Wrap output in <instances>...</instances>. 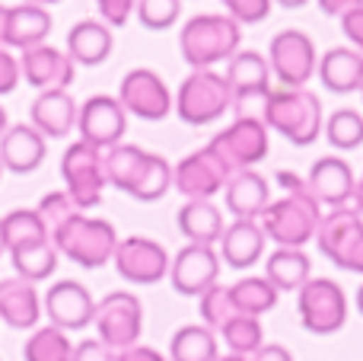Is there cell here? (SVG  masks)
Returning <instances> with one entry per match:
<instances>
[{
    "instance_id": "6da1fadb",
    "label": "cell",
    "mask_w": 363,
    "mask_h": 361,
    "mask_svg": "<svg viewBox=\"0 0 363 361\" xmlns=\"http://www.w3.org/2000/svg\"><path fill=\"white\" fill-rule=\"evenodd\" d=\"M277 185L287 189V195L271 202L264 208V215L258 217V224H262L264 237L274 240L277 247L303 249L309 240H315V230H319L322 221V205L306 189V179L296 176V173L281 170L277 173Z\"/></svg>"
},
{
    "instance_id": "7a4b0ae2",
    "label": "cell",
    "mask_w": 363,
    "mask_h": 361,
    "mask_svg": "<svg viewBox=\"0 0 363 361\" xmlns=\"http://www.w3.org/2000/svg\"><path fill=\"white\" fill-rule=\"evenodd\" d=\"M242 29L226 13H198L182 26L179 51L191 70H213V64L230 61L239 51Z\"/></svg>"
},
{
    "instance_id": "3957f363",
    "label": "cell",
    "mask_w": 363,
    "mask_h": 361,
    "mask_svg": "<svg viewBox=\"0 0 363 361\" xmlns=\"http://www.w3.org/2000/svg\"><path fill=\"white\" fill-rule=\"evenodd\" d=\"M262 122L268 131H277L287 138L294 147H309L319 141L322 128H325V115H322V102L309 90H271L268 102H264Z\"/></svg>"
},
{
    "instance_id": "277c9868",
    "label": "cell",
    "mask_w": 363,
    "mask_h": 361,
    "mask_svg": "<svg viewBox=\"0 0 363 361\" xmlns=\"http://www.w3.org/2000/svg\"><path fill=\"white\" fill-rule=\"evenodd\" d=\"M51 243L57 253L67 256L80 269H99L115 259L118 249V230L106 221V217H89V215H74L64 227L51 234Z\"/></svg>"
},
{
    "instance_id": "5b68a950",
    "label": "cell",
    "mask_w": 363,
    "mask_h": 361,
    "mask_svg": "<svg viewBox=\"0 0 363 361\" xmlns=\"http://www.w3.org/2000/svg\"><path fill=\"white\" fill-rule=\"evenodd\" d=\"M233 106V90L217 70H191L176 93V115L185 125H211Z\"/></svg>"
},
{
    "instance_id": "8992f818",
    "label": "cell",
    "mask_w": 363,
    "mask_h": 361,
    "mask_svg": "<svg viewBox=\"0 0 363 361\" xmlns=\"http://www.w3.org/2000/svg\"><path fill=\"white\" fill-rule=\"evenodd\" d=\"M61 176L64 192L74 198L80 211H89L102 202L108 179H106V151L86 144V141H74L61 157Z\"/></svg>"
},
{
    "instance_id": "52a82bcc",
    "label": "cell",
    "mask_w": 363,
    "mask_h": 361,
    "mask_svg": "<svg viewBox=\"0 0 363 361\" xmlns=\"http://www.w3.org/2000/svg\"><path fill=\"white\" fill-rule=\"evenodd\" d=\"M300 323L313 336H332L347 323V294L332 279H309L296 291Z\"/></svg>"
},
{
    "instance_id": "ba28073f",
    "label": "cell",
    "mask_w": 363,
    "mask_h": 361,
    "mask_svg": "<svg viewBox=\"0 0 363 361\" xmlns=\"http://www.w3.org/2000/svg\"><path fill=\"white\" fill-rule=\"evenodd\" d=\"M226 83L233 90V109L236 115L262 119L264 102L271 96V64L258 51H236L226 61Z\"/></svg>"
},
{
    "instance_id": "9c48e42d",
    "label": "cell",
    "mask_w": 363,
    "mask_h": 361,
    "mask_svg": "<svg viewBox=\"0 0 363 361\" xmlns=\"http://www.w3.org/2000/svg\"><path fill=\"white\" fill-rule=\"evenodd\" d=\"M99 343L108 349L125 352L138 345L140 333H144V307L140 298L131 291H108L102 301H96V320H93Z\"/></svg>"
},
{
    "instance_id": "30bf717a",
    "label": "cell",
    "mask_w": 363,
    "mask_h": 361,
    "mask_svg": "<svg viewBox=\"0 0 363 361\" xmlns=\"http://www.w3.org/2000/svg\"><path fill=\"white\" fill-rule=\"evenodd\" d=\"M211 147L223 166L230 173H239V170H252L255 163H262L268 157V125L262 119H252V115H236L233 125H226L220 134L211 138Z\"/></svg>"
},
{
    "instance_id": "8fae6325",
    "label": "cell",
    "mask_w": 363,
    "mask_h": 361,
    "mask_svg": "<svg viewBox=\"0 0 363 361\" xmlns=\"http://www.w3.org/2000/svg\"><path fill=\"white\" fill-rule=\"evenodd\" d=\"M268 64L284 90H306L309 77L319 70V55L303 29H281L271 38Z\"/></svg>"
},
{
    "instance_id": "7c38bea8",
    "label": "cell",
    "mask_w": 363,
    "mask_h": 361,
    "mask_svg": "<svg viewBox=\"0 0 363 361\" xmlns=\"http://www.w3.org/2000/svg\"><path fill=\"white\" fill-rule=\"evenodd\" d=\"M118 102L125 112L138 115L144 122H163L172 112L176 99H172L169 87L163 83V77L150 68H134L121 77L118 87Z\"/></svg>"
},
{
    "instance_id": "4fadbf2b",
    "label": "cell",
    "mask_w": 363,
    "mask_h": 361,
    "mask_svg": "<svg viewBox=\"0 0 363 361\" xmlns=\"http://www.w3.org/2000/svg\"><path fill=\"white\" fill-rule=\"evenodd\" d=\"M115 269L125 281L131 285H157L169 275V253H166L163 243L150 240V237H125L118 240L115 249Z\"/></svg>"
},
{
    "instance_id": "5bb4252c",
    "label": "cell",
    "mask_w": 363,
    "mask_h": 361,
    "mask_svg": "<svg viewBox=\"0 0 363 361\" xmlns=\"http://www.w3.org/2000/svg\"><path fill=\"white\" fill-rule=\"evenodd\" d=\"M42 313L51 320V326H57L64 333L86 330L96 320V298L89 294L86 285H80L74 279H64V281H55L45 291Z\"/></svg>"
},
{
    "instance_id": "9a60e30c",
    "label": "cell",
    "mask_w": 363,
    "mask_h": 361,
    "mask_svg": "<svg viewBox=\"0 0 363 361\" xmlns=\"http://www.w3.org/2000/svg\"><path fill=\"white\" fill-rule=\"evenodd\" d=\"M233 173L223 166V160L211 151V147H201V151L182 157L172 166V189H179L188 202L194 198H213L217 192H223L226 179Z\"/></svg>"
},
{
    "instance_id": "2e32d148",
    "label": "cell",
    "mask_w": 363,
    "mask_h": 361,
    "mask_svg": "<svg viewBox=\"0 0 363 361\" xmlns=\"http://www.w3.org/2000/svg\"><path fill=\"white\" fill-rule=\"evenodd\" d=\"M77 128H80V141L99 147V151H112L121 144L128 131V112L115 96H89L80 106Z\"/></svg>"
},
{
    "instance_id": "e0dca14e",
    "label": "cell",
    "mask_w": 363,
    "mask_h": 361,
    "mask_svg": "<svg viewBox=\"0 0 363 361\" xmlns=\"http://www.w3.org/2000/svg\"><path fill=\"white\" fill-rule=\"evenodd\" d=\"M169 281L182 298H201L207 288L220 285V253L213 247L188 243L172 256Z\"/></svg>"
},
{
    "instance_id": "ac0fdd59",
    "label": "cell",
    "mask_w": 363,
    "mask_h": 361,
    "mask_svg": "<svg viewBox=\"0 0 363 361\" xmlns=\"http://www.w3.org/2000/svg\"><path fill=\"white\" fill-rule=\"evenodd\" d=\"M19 74L38 93H48V90H67L74 83L77 64L70 61L67 51L45 42L38 48H29L19 55Z\"/></svg>"
},
{
    "instance_id": "d6986e66",
    "label": "cell",
    "mask_w": 363,
    "mask_h": 361,
    "mask_svg": "<svg viewBox=\"0 0 363 361\" xmlns=\"http://www.w3.org/2000/svg\"><path fill=\"white\" fill-rule=\"evenodd\" d=\"M363 240V215L354 205L347 208H332L328 215H322L319 230H315V243H319L322 256L328 262H335L338 269H345L347 256L354 253V247Z\"/></svg>"
},
{
    "instance_id": "ffe728a7",
    "label": "cell",
    "mask_w": 363,
    "mask_h": 361,
    "mask_svg": "<svg viewBox=\"0 0 363 361\" xmlns=\"http://www.w3.org/2000/svg\"><path fill=\"white\" fill-rule=\"evenodd\" d=\"M306 189L319 205L332 208H347L354 202V189H357V176H354L351 163L345 157H319L309 166Z\"/></svg>"
},
{
    "instance_id": "44dd1931",
    "label": "cell",
    "mask_w": 363,
    "mask_h": 361,
    "mask_svg": "<svg viewBox=\"0 0 363 361\" xmlns=\"http://www.w3.org/2000/svg\"><path fill=\"white\" fill-rule=\"evenodd\" d=\"M51 36V13L35 4H16L6 6L4 16V32H0V45L16 51H29L45 45Z\"/></svg>"
},
{
    "instance_id": "7402d4cb",
    "label": "cell",
    "mask_w": 363,
    "mask_h": 361,
    "mask_svg": "<svg viewBox=\"0 0 363 361\" xmlns=\"http://www.w3.org/2000/svg\"><path fill=\"white\" fill-rule=\"evenodd\" d=\"M223 202L233 211V221H258L264 215V208L271 205V185L262 173L239 170L226 179Z\"/></svg>"
},
{
    "instance_id": "603a6c76",
    "label": "cell",
    "mask_w": 363,
    "mask_h": 361,
    "mask_svg": "<svg viewBox=\"0 0 363 361\" xmlns=\"http://www.w3.org/2000/svg\"><path fill=\"white\" fill-rule=\"evenodd\" d=\"M77 109L74 96L67 90H48V93H38L35 102L29 109V125L42 134L45 141L48 138H67L70 131L77 128Z\"/></svg>"
},
{
    "instance_id": "cb8c5ba5",
    "label": "cell",
    "mask_w": 363,
    "mask_h": 361,
    "mask_svg": "<svg viewBox=\"0 0 363 361\" xmlns=\"http://www.w3.org/2000/svg\"><path fill=\"white\" fill-rule=\"evenodd\" d=\"M45 153H48V144L29 122L10 125L4 131V138H0V163H4V170L16 173V176L35 173L42 166Z\"/></svg>"
},
{
    "instance_id": "d4e9b609",
    "label": "cell",
    "mask_w": 363,
    "mask_h": 361,
    "mask_svg": "<svg viewBox=\"0 0 363 361\" xmlns=\"http://www.w3.org/2000/svg\"><path fill=\"white\" fill-rule=\"evenodd\" d=\"M0 320L10 330H35L42 320V298L32 281L19 275L0 281Z\"/></svg>"
},
{
    "instance_id": "484cf974",
    "label": "cell",
    "mask_w": 363,
    "mask_h": 361,
    "mask_svg": "<svg viewBox=\"0 0 363 361\" xmlns=\"http://www.w3.org/2000/svg\"><path fill=\"white\" fill-rule=\"evenodd\" d=\"M264 237L258 221H233L220 237V262L230 269H252L264 256Z\"/></svg>"
},
{
    "instance_id": "4316f807",
    "label": "cell",
    "mask_w": 363,
    "mask_h": 361,
    "mask_svg": "<svg viewBox=\"0 0 363 361\" xmlns=\"http://www.w3.org/2000/svg\"><path fill=\"white\" fill-rule=\"evenodd\" d=\"M176 224L188 243H201V247H213L220 243L226 230L223 211L211 202V198H194V202H185L176 215Z\"/></svg>"
},
{
    "instance_id": "83f0119b",
    "label": "cell",
    "mask_w": 363,
    "mask_h": 361,
    "mask_svg": "<svg viewBox=\"0 0 363 361\" xmlns=\"http://www.w3.org/2000/svg\"><path fill=\"white\" fill-rule=\"evenodd\" d=\"M112 45H115L112 26L99 23V19H80L67 32V55H70V61L83 64V68L102 64L112 55Z\"/></svg>"
},
{
    "instance_id": "f1b7e54d",
    "label": "cell",
    "mask_w": 363,
    "mask_h": 361,
    "mask_svg": "<svg viewBox=\"0 0 363 361\" xmlns=\"http://www.w3.org/2000/svg\"><path fill=\"white\" fill-rule=\"evenodd\" d=\"M319 77L332 93H354L363 87V55L357 48H328L319 58Z\"/></svg>"
},
{
    "instance_id": "f546056e",
    "label": "cell",
    "mask_w": 363,
    "mask_h": 361,
    "mask_svg": "<svg viewBox=\"0 0 363 361\" xmlns=\"http://www.w3.org/2000/svg\"><path fill=\"white\" fill-rule=\"evenodd\" d=\"M309 272H313V259H309L303 249H290V247H277L274 253L264 262V279L281 291H300L309 281Z\"/></svg>"
},
{
    "instance_id": "4dcf8cb0",
    "label": "cell",
    "mask_w": 363,
    "mask_h": 361,
    "mask_svg": "<svg viewBox=\"0 0 363 361\" xmlns=\"http://www.w3.org/2000/svg\"><path fill=\"white\" fill-rule=\"evenodd\" d=\"M147 160H150V151H144V147H138V144H118V147H112V151H106L108 185H115V189L131 195L134 185L140 183V176H144V170H147Z\"/></svg>"
},
{
    "instance_id": "1f68e13d",
    "label": "cell",
    "mask_w": 363,
    "mask_h": 361,
    "mask_svg": "<svg viewBox=\"0 0 363 361\" xmlns=\"http://www.w3.org/2000/svg\"><path fill=\"white\" fill-rule=\"evenodd\" d=\"M217 358H220L217 333L207 330L204 323L182 326V330L172 333L169 361H217Z\"/></svg>"
},
{
    "instance_id": "d6a6232c",
    "label": "cell",
    "mask_w": 363,
    "mask_h": 361,
    "mask_svg": "<svg viewBox=\"0 0 363 361\" xmlns=\"http://www.w3.org/2000/svg\"><path fill=\"white\" fill-rule=\"evenodd\" d=\"M57 259H61V253H57V247L51 240L10 249V262H13V269H16V275L26 279V281H32V285L51 279L55 269H57Z\"/></svg>"
},
{
    "instance_id": "836d02e7",
    "label": "cell",
    "mask_w": 363,
    "mask_h": 361,
    "mask_svg": "<svg viewBox=\"0 0 363 361\" xmlns=\"http://www.w3.org/2000/svg\"><path fill=\"white\" fill-rule=\"evenodd\" d=\"M230 298L239 313H245V317H262V313L274 311L281 294H277V288L271 285L264 275H245V279H239L236 285L230 288Z\"/></svg>"
},
{
    "instance_id": "e575fe53",
    "label": "cell",
    "mask_w": 363,
    "mask_h": 361,
    "mask_svg": "<svg viewBox=\"0 0 363 361\" xmlns=\"http://www.w3.org/2000/svg\"><path fill=\"white\" fill-rule=\"evenodd\" d=\"M0 227H4V243H6V253L19 247H29V243H42L51 240L48 227L45 221L38 217L35 208H16L10 215L0 217Z\"/></svg>"
},
{
    "instance_id": "d590c367",
    "label": "cell",
    "mask_w": 363,
    "mask_h": 361,
    "mask_svg": "<svg viewBox=\"0 0 363 361\" xmlns=\"http://www.w3.org/2000/svg\"><path fill=\"white\" fill-rule=\"evenodd\" d=\"M26 361H70L74 358V343L57 326H38L23 345Z\"/></svg>"
},
{
    "instance_id": "8d00e7d4",
    "label": "cell",
    "mask_w": 363,
    "mask_h": 361,
    "mask_svg": "<svg viewBox=\"0 0 363 361\" xmlns=\"http://www.w3.org/2000/svg\"><path fill=\"white\" fill-rule=\"evenodd\" d=\"M220 339L226 343V349H230L233 355L252 358L264 345L262 320H258V317H245V313H236V317H233L230 323L220 330Z\"/></svg>"
},
{
    "instance_id": "74e56055",
    "label": "cell",
    "mask_w": 363,
    "mask_h": 361,
    "mask_svg": "<svg viewBox=\"0 0 363 361\" xmlns=\"http://www.w3.org/2000/svg\"><path fill=\"white\" fill-rule=\"evenodd\" d=\"M322 131L335 151H357L363 147V115L357 109H338L325 119Z\"/></svg>"
},
{
    "instance_id": "f35d334b",
    "label": "cell",
    "mask_w": 363,
    "mask_h": 361,
    "mask_svg": "<svg viewBox=\"0 0 363 361\" xmlns=\"http://www.w3.org/2000/svg\"><path fill=\"white\" fill-rule=\"evenodd\" d=\"M169 189H172V163L166 157H160V153H150L147 170L140 176V183L134 185L131 198H138V202H160Z\"/></svg>"
},
{
    "instance_id": "ab89813d",
    "label": "cell",
    "mask_w": 363,
    "mask_h": 361,
    "mask_svg": "<svg viewBox=\"0 0 363 361\" xmlns=\"http://www.w3.org/2000/svg\"><path fill=\"white\" fill-rule=\"evenodd\" d=\"M198 313H201V320H204L207 330L220 333L239 311H236V304H233V298H230V288L213 285L198 298Z\"/></svg>"
},
{
    "instance_id": "60d3db41",
    "label": "cell",
    "mask_w": 363,
    "mask_h": 361,
    "mask_svg": "<svg viewBox=\"0 0 363 361\" xmlns=\"http://www.w3.org/2000/svg\"><path fill=\"white\" fill-rule=\"evenodd\" d=\"M179 13H182V0H138L140 26H147L153 32L172 29L179 23Z\"/></svg>"
},
{
    "instance_id": "b9f144b4",
    "label": "cell",
    "mask_w": 363,
    "mask_h": 361,
    "mask_svg": "<svg viewBox=\"0 0 363 361\" xmlns=\"http://www.w3.org/2000/svg\"><path fill=\"white\" fill-rule=\"evenodd\" d=\"M35 211H38V217L45 221L48 234H55V230L64 227V224H67L74 215H80V208L74 205V198H70L67 192H48V195L38 202Z\"/></svg>"
},
{
    "instance_id": "7bdbcfd3",
    "label": "cell",
    "mask_w": 363,
    "mask_h": 361,
    "mask_svg": "<svg viewBox=\"0 0 363 361\" xmlns=\"http://www.w3.org/2000/svg\"><path fill=\"white\" fill-rule=\"evenodd\" d=\"M223 10L233 23L255 26V23H262V19H268L271 0H223Z\"/></svg>"
},
{
    "instance_id": "ee69618b",
    "label": "cell",
    "mask_w": 363,
    "mask_h": 361,
    "mask_svg": "<svg viewBox=\"0 0 363 361\" xmlns=\"http://www.w3.org/2000/svg\"><path fill=\"white\" fill-rule=\"evenodd\" d=\"M96 6H99L106 26L112 29H121L131 19V13H138V0H96Z\"/></svg>"
},
{
    "instance_id": "f6af8a7d",
    "label": "cell",
    "mask_w": 363,
    "mask_h": 361,
    "mask_svg": "<svg viewBox=\"0 0 363 361\" xmlns=\"http://www.w3.org/2000/svg\"><path fill=\"white\" fill-rule=\"evenodd\" d=\"M70 361H118V352L108 349L99 339H80L74 345V358Z\"/></svg>"
},
{
    "instance_id": "bcb514c9",
    "label": "cell",
    "mask_w": 363,
    "mask_h": 361,
    "mask_svg": "<svg viewBox=\"0 0 363 361\" xmlns=\"http://www.w3.org/2000/svg\"><path fill=\"white\" fill-rule=\"evenodd\" d=\"M19 80H23V74H19V58H13V51L0 45V96L13 93V90L19 87Z\"/></svg>"
},
{
    "instance_id": "7dc6e473",
    "label": "cell",
    "mask_w": 363,
    "mask_h": 361,
    "mask_svg": "<svg viewBox=\"0 0 363 361\" xmlns=\"http://www.w3.org/2000/svg\"><path fill=\"white\" fill-rule=\"evenodd\" d=\"M341 29H345V36L351 38V45L363 55V6L354 13H347V16H341Z\"/></svg>"
},
{
    "instance_id": "c3c4849f",
    "label": "cell",
    "mask_w": 363,
    "mask_h": 361,
    "mask_svg": "<svg viewBox=\"0 0 363 361\" xmlns=\"http://www.w3.org/2000/svg\"><path fill=\"white\" fill-rule=\"evenodd\" d=\"M319 6H322V13H328V16H347V13H354V10H360L363 6V0H319Z\"/></svg>"
},
{
    "instance_id": "681fc988",
    "label": "cell",
    "mask_w": 363,
    "mask_h": 361,
    "mask_svg": "<svg viewBox=\"0 0 363 361\" xmlns=\"http://www.w3.org/2000/svg\"><path fill=\"white\" fill-rule=\"evenodd\" d=\"M118 361H169V358H163L150 345H131V349L118 352Z\"/></svg>"
},
{
    "instance_id": "f907efd6",
    "label": "cell",
    "mask_w": 363,
    "mask_h": 361,
    "mask_svg": "<svg viewBox=\"0 0 363 361\" xmlns=\"http://www.w3.org/2000/svg\"><path fill=\"white\" fill-rule=\"evenodd\" d=\"M252 361H294V355H290V349H284V345H277V343H264L262 349L252 355Z\"/></svg>"
},
{
    "instance_id": "816d5d0a",
    "label": "cell",
    "mask_w": 363,
    "mask_h": 361,
    "mask_svg": "<svg viewBox=\"0 0 363 361\" xmlns=\"http://www.w3.org/2000/svg\"><path fill=\"white\" fill-rule=\"evenodd\" d=\"M345 272H357V275H363V240L357 243V247H354V253L347 256Z\"/></svg>"
},
{
    "instance_id": "f5cc1de1",
    "label": "cell",
    "mask_w": 363,
    "mask_h": 361,
    "mask_svg": "<svg viewBox=\"0 0 363 361\" xmlns=\"http://www.w3.org/2000/svg\"><path fill=\"white\" fill-rule=\"evenodd\" d=\"M351 205L363 215V173H360V179H357V189H354V202Z\"/></svg>"
},
{
    "instance_id": "db71d44e",
    "label": "cell",
    "mask_w": 363,
    "mask_h": 361,
    "mask_svg": "<svg viewBox=\"0 0 363 361\" xmlns=\"http://www.w3.org/2000/svg\"><path fill=\"white\" fill-rule=\"evenodd\" d=\"M10 128V122H6V109L0 106V138H4V131Z\"/></svg>"
},
{
    "instance_id": "11a10c76",
    "label": "cell",
    "mask_w": 363,
    "mask_h": 361,
    "mask_svg": "<svg viewBox=\"0 0 363 361\" xmlns=\"http://www.w3.org/2000/svg\"><path fill=\"white\" fill-rule=\"evenodd\" d=\"M217 361H252V358H245V355H233V352H230V355H220Z\"/></svg>"
},
{
    "instance_id": "9f6ffc18",
    "label": "cell",
    "mask_w": 363,
    "mask_h": 361,
    "mask_svg": "<svg viewBox=\"0 0 363 361\" xmlns=\"http://www.w3.org/2000/svg\"><path fill=\"white\" fill-rule=\"evenodd\" d=\"M26 4H35V6H51V4H61V0H26Z\"/></svg>"
},
{
    "instance_id": "6f0895ef",
    "label": "cell",
    "mask_w": 363,
    "mask_h": 361,
    "mask_svg": "<svg viewBox=\"0 0 363 361\" xmlns=\"http://www.w3.org/2000/svg\"><path fill=\"white\" fill-rule=\"evenodd\" d=\"M354 301H357V311H360V317H363V285L357 288V298H354Z\"/></svg>"
},
{
    "instance_id": "680465c9",
    "label": "cell",
    "mask_w": 363,
    "mask_h": 361,
    "mask_svg": "<svg viewBox=\"0 0 363 361\" xmlns=\"http://www.w3.org/2000/svg\"><path fill=\"white\" fill-rule=\"evenodd\" d=\"M6 253V243H4V227H0V256Z\"/></svg>"
},
{
    "instance_id": "91938a15",
    "label": "cell",
    "mask_w": 363,
    "mask_h": 361,
    "mask_svg": "<svg viewBox=\"0 0 363 361\" xmlns=\"http://www.w3.org/2000/svg\"><path fill=\"white\" fill-rule=\"evenodd\" d=\"M4 16H6V6H0V32H4Z\"/></svg>"
},
{
    "instance_id": "94428289",
    "label": "cell",
    "mask_w": 363,
    "mask_h": 361,
    "mask_svg": "<svg viewBox=\"0 0 363 361\" xmlns=\"http://www.w3.org/2000/svg\"><path fill=\"white\" fill-rule=\"evenodd\" d=\"M0 176H4V163H0Z\"/></svg>"
},
{
    "instance_id": "6125c7cd",
    "label": "cell",
    "mask_w": 363,
    "mask_h": 361,
    "mask_svg": "<svg viewBox=\"0 0 363 361\" xmlns=\"http://www.w3.org/2000/svg\"><path fill=\"white\" fill-rule=\"evenodd\" d=\"M360 93H363V87H360Z\"/></svg>"
}]
</instances>
